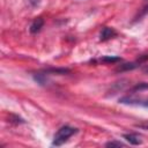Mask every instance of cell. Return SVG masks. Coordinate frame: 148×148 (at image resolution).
I'll list each match as a JSON object with an SVG mask.
<instances>
[{"mask_svg":"<svg viewBox=\"0 0 148 148\" xmlns=\"http://www.w3.org/2000/svg\"><path fill=\"white\" fill-rule=\"evenodd\" d=\"M138 66H139L138 62H127V64L120 65V66L117 68V71H120V72H123V71H131V69L136 68Z\"/></svg>","mask_w":148,"mask_h":148,"instance_id":"cell-5","label":"cell"},{"mask_svg":"<svg viewBox=\"0 0 148 148\" xmlns=\"http://www.w3.org/2000/svg\"><path fill=\"white\" fill-rule=\"evenodd\" d=\"M29 2H30L34 7H36V6H38V5L40 3V0H29Z\"/></svg>","mask_w":148,"mask_h":148,"instance_id":"cell-10","label":"cell"},{"mask_svg":"<svg viewBox=\"0 0 148 148\" xmlns=\"http://www.w3.org/2000/svg\"><path fill=\"white\" fill-rule=\"evenodd\" d=\"M43 25H44V20H43L42 17H37V18L31 23V25H30V32L36 34V32L40 31V29L43 28Z\"/></svg>","mask_w":148,"mask_h":148,"instance_id":"cell-3","label":"cell"},{"mask_svg":"<svg viewBox=\"0 0 148 148\" xmlns=\"http://www.w3.org/2000/svg\"><path fill=\"white\" fill-rule=\"evenodd\" d=\"M77 132L76 128L74 127H71V126H62L60 127L57 133L54 134V138H53V145L54 146H61L64 142H66L72 135H74L75 133Z\"/></svg>","mask_w":148,"mask_h":148,"instance_id":"cell-1","label":"cell"},{"mask_svg":"<svg viewBox=\"0 0 148 148\" xmlns=\"http://www.w3.org/2000/svg\"><path fill=\"white\" fill-rule=\"evenodd\" d=\"M101 60H102L103 62L112 64V62H117V61H120V58H118V57H103Z\"/></svg>","mask_w":148,"mask_h":148,"instance_id":"cell-6","label":"cell"},{"mask_svg":"<svg viewBox=\"0 0 148 148\" xmlns=\"http://www.w3.org/2000/svg\"><path fill=\"white\" fill-rule=\"evenodd\" d=\"M142 89H148V83H139L133 88V90H139V91Z\"/></svg>","mask_w":148,"mask_h":148,"instance_id":"cell-8","label":"cell"},{"mask_svg":"<svg viewBox=\"0 0 148 148\" xmlns=\"http://www.w3.org/2000/svg\"><path fill=\"white\" fill-rule=\"evenodd\" d=\"M146 105H147V106H148V101H147V103H146Z\"/></svg>","mask_w":148,"mask_h":148,"instance_id":"cell-11","label":"cell"},{"mask_svg":"<svg viewBox=\"0 0 148 148\" xmlns=\"http://www.w3.org/2000/svg\"><path fill=\"white\" fill-rule=\"evenodd\" d=\"M114 36H117V32H116V30H114L113 28H110V27H105V28H103V29H102V31H101V35H99V39H101L102 42H105V40H108V39H111V38H113Z\"/></svg>","mask_w":148,"mask_h":148,"instance_id":"cell-2","label":"cell"},{"mask_svg":"<svg viewBox=\"0 0 148 148\" xmlns=\"http://www.w3.org/2000/svg\"><path fill=\"white\" fill-rule=\"evenodd\" d=\"M105 146L106 147H124L125 145L120 141H109L105 143Z\"/></svg>","mask_w":148,"mask_h":148,"instance_id":"cell-7","label":"cell"},{"mask_svg":"<svg viewBox=\"0 0 148 148\" xmlns=\"http://www.w3.org/2000/svg\"><path fill=\"white\" fill-rule=\"evenodd\" d=\"M146 1H148V0H146Z\"/></svg>","mask_w":148,"mask_h":148,"instance_id":"cell-12","label":"cell"},{"mask_svg":"<svg viewBox=\"0 0 148 148\" xmlns=\"http://www.w3.org/2000/svg\"><path fill=\"white\" fill-rule=\"evenodd\" d=\"M124 138L131 143V145H140L142 141L140 139V136L138 134H133V133H130V134H125Z\"/></svg>","mask_w":148,"mask_h":148,"instance_id":"cell-4","label":"cell"},{"mask_svg":"<svg viewBox=\"0 0 148 148\" xmlns=\"http://www.w3.org/2000/svg\"><path fill=\"white\" fill-rule=\"evenodd\" d=\"M136 127H139V128H142V130H146V131H148V123H145V124H139V125H136Z\"/></svg>","mask_w":148,"mask_h":148,"instance_id":"cell-9","label":"cell"}]
</instances>
